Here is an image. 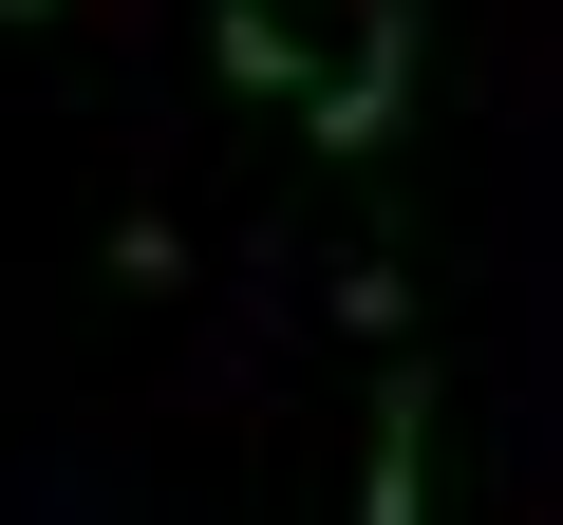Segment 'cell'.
I'll return each mask as SVG.
<instances>
[{"label":"cell","instance_id":"6da1fadb","mask_svg":"<svg viewBox=\"0 0 563 525\" xmlns=\"http://www.w3.org/2000/svg\"><path fill=\"white\" fill-rule=\"evenodd\" d=\"M395 113H413V0H376V20H357V57L301 94V132H320L339 169H376V150H395Z\"/></svg>","mask_w":563,"mask_h":525},{"label":"cell","instance_id":"7a4b0ae2","mask_svg":"<svg viewBox=\"0 0 563 525\" xmlns=\"http://www.w3.org/2000/svg\"><path fill=\"white\" fill-rule=\"evenodd\" d=\"M357 525H432V394H413V376L376 394V450H357Z\"/></svg>","mask_w":563,"mask_h":525},{"label":"cell","instance_id":"3957f363","mask_svg":"<svg viewBox=\"0 0 563 525\" xmlns=\"http://www.w3.org/2000/svg\"><path fill=\"white\" fill-rule=\"evenodd\" d=\"M225 76H244V94H320L301 38H282V0H225Z\"/></svg>","mask_w":563,"mask_h":525},{"label":"cell","instance_id":"277c9868","mask_svg":"<svg viewBox=\"0 0 563 525\" xmlns=\"http://www.w3.org/2000/svg\"><path fill=\"white\" fill-rule=\"evenodd\" d=\"M20 20H57V0H0V38H20Z\"/></svg>","mask_w":563,"mask_h":525}]
</instances>
